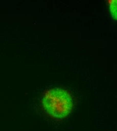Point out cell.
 Returning a JSON list of instances; mask_svg holds the SVG:
<instances>
[{
  "mask_svg": "<svg viewBox=\"0 0 117 131\" xmlns=\"http://www.w3.org/2000/svg\"><path fill=\"white\" fill-rule=\"evenodd\" d=\"M42 103L47 112L57 118L66 117L73 107L72 98L69 93L58 88L49 91L44 97Z\"/></svg>",
  "mask_w": 117,
  "mask_h": 131,
  "instance_id": "obj_1",
  "label": "cell"
},
{
  "mask_svg": "<svg viewBox=\"0 0 117 131\" xmlns=\"http://www.w3.org/2000/svg\"><path fill=\"white\" fill-rule=\"evenodd\" d=\"M111 12L114 19H117V1L113 0L111 2L110 7Z\"/></svg>",
  "mask_w": 117,
  "mask_h": 131,
  "instance_id": "obj_2",
  "label": "cell"
}]
</instances>
